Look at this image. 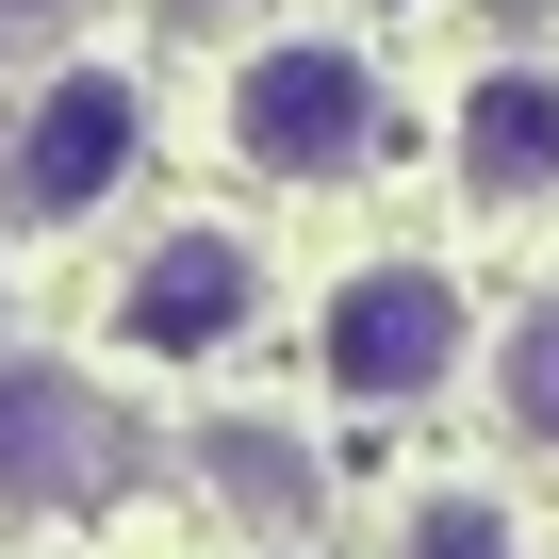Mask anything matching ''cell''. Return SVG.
Segmentation results:
<instances>
[{"mask_svg": "<svg viewBox=\"0 0 559 559\" xmlns=\"http://www.w3.org/2000/svg\"><path fill=\"white\" fill-rule=\"evenodd\" d=\"M148 17H165V34H198V17H230V0H148Z\"/></svg>", "mask_w": 559, "mask_h": 559, "instance_id": "cell-10", "label": "cell"}, {"mask_svg": "<svg viewBox=\"0 0 559 559\" xmlns=\"http://www.w3.org/2000/svg\"><path fill=\"white\" fill-rule=\"evenodd\" d=\"M461 181L493 198V214H526V198H559V67H477L461 83Z\"/></svg>", "mask_w": 559, "mask_h": 559, "instance_id": "cell-6", "label": "cell"}, {"mask_svg": "<svg viewBox=\"0 0 559 559\" xmlns=\"http://www.w3.org/2000/svg\"><path fill=\"white\" fill-rule=\"evenodd\" d=\"M148 477V428L83 379V362H0V526H83Z\"/></svg>", "mask_w": 559, "mask_h": 559, "instance_id": "cell-1", "label": "cell"}, {"mask_svg": "<svg viewBox=\"0 0 559 559\" xmlns=\"http://www.w3.org/2000/svg\"><path fill=\"white\" fill-rule=\"evenodd\" d=\"M230 148H247L263 181H346V165L379 148V67H362L346 34H263V50L230 67Z\"/></svg>", "mask_w": 559, "mask_h": 559, "instance_id": "cell-4", "label": "cell"}, {"mask_svg": "<svg viewBox=\"0 0 559 559\" xmlns=\"http://www.w3.org/2000/svg\"><path fill=\"white\" fill-rule=\"evenodd\" d=\"M132 165H148V83L132 67H50L0 116V230H83V214H116Z\"/></svg>", "mask_w": 559, "mask_h": 559, "instance_id": "cell-2", "label": "cell"}, {"mask_svg": "<svg viewBox=\"0 0 559 559\" xmlns=\"http://www.w3.org/2000/svg\"><path fill=\"white\" fill-rule=\"evenodd\" d=\"M263 247L247 230H214V214H181V230H148V263L116 280V346L132 362H230L247 330H263Z\"/></svg>", "mask_w": 559, "mask_h": 559, "instance_id": "cell-5", "label": "cell"}, {"mask_svg": "<svg viewBox=\"0 0 559 559\" xmlns=\"http://www.w3.org/2000/svg\"><path fill=\"white\" fill-rule=\"evenodd\" d=\"M198 477L230 493V526H280V543H297V526L330 510L313 444H297V428H263V412H198Z\"/></svg>", "mask_w": 559, "mask_h": 559, "instance_id": "cell-7", "label": "cell"}, {"mask_svg": "<svg viewBox=\"0 0 559 559\" xmlns=\"http://www.w3.org/2000/svg\"><path fill=\"white\" fill-rule=\"evenodd\" d=\"M395 559H526V526H510V493L428 477V493H395Z\"/></svg>", "mask_w": 559, "mask_h": 559, "instance_id": "cell-8", "label": "cell"}, {"mask_svg": "<svg viewBox=\"0 0 559 559\" xmlns=\"http://www.w3.org/2000/svg\"><path fill=\"white\" fill-rule=\"evenodd\" d=\"M493 412H510V444L559 461V297H526V313L493 330Z\"/></svg>", "mask_w": 559, "mask_h": 559, "instance_id": "cell-9", "label": "cell"}, {"mask_svg": "<svg viewBox=\"0 0 559 559\" xmlns=\"http://www.w3.org/2000/svg\"><path fill=\"white\" fill-rule=\"evenodd\" d=\"M313 362H330L346 412H428L477 362V297H461L444 263H346L330 313H313Z\"/></svg>", "mask_w": 559, "mask_h": 559, "instance_id": "cell-3", "label": "cell"}]
</instances>
